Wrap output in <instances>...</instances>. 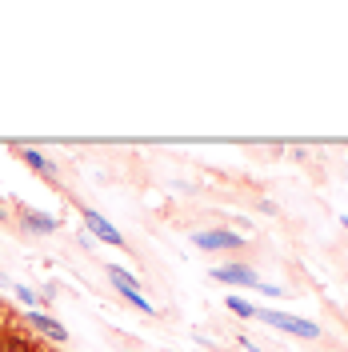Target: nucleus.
Listing matches in <instances>:
<instances>
[{"instance_id": "f257e3e1", "label": "nucleus", "mask_w": 348, "mask_h": 352, "mask_svg": "<svg viewBox=\"0 0 348 352\" xmlns=\"http://www.w3.org/2000/svg\"><path fill=\"white\" fill-rule=\"evenodd\" d=\"M252 320H264V324H272V329L281 332H292V336H305V340H316L320 329L312 324V320H301V316H284V312H272V308H257V316Z\"/></svg>"}, {"instance_id": "9d476101", "label": "nucleus", "mask_w": 348, "mask_h": 352, "mask_svg": "<svg viewBox=\"0 0 348 352\" xmlns=\"http://www.w3.org/2000/svg\"><path fill=\"white\" fill-rule=\"evenodd\" d=\"M224 305L232 308V312H237V316H244V320H252V316H257V308L248 305V300H240V296H228V300H224Z\"/></svg>"}, {"instance_id": "423d86ee", "label": "nucleus", "mask_w": 348, "mask_h": 352, "mask_svg": "<svg viewBox=\"0 0 348 352\" xmlns=\"http://www.w3.org/2000/svg\"><path fill=\"white\" fill-rule=\"evenodd\" d=\"M28 324H32V329H41L44 336H52V340H68L65 324H56V320H52V316H44V312H28Z\"/></svg>"}, {"instance_id": "ddd939ff", "label": "nucleus", "mask_w": 348, "mask_h": 352, "mask_svg": "<svg viewBox=\"0 0 348 352\" xmlns=\"http://www.w3.org/2000/svg\"><path fill=\"white\" fill-rule=\"evenodd\" d=\"M0 220H4V200H0Z\"/></svg>"}, {"instance_id": "6e6552de", "label": "nucleus", "mask_w": 348, "mask_h": 352, "mask_svg": "<svg viewBox=\"0 0 348 352\" xmlns=\"http://www.w3.org/2000/svg\"><path fill=\"white\" fill-rule=\"evenodd\" d=\"M0 352H36V344H32L28 336H17V332H8V336H0Z\"/></svg>"}, {"instance_id": "39448f33", "label": "nucleus", "mask_w": 348, "mask_h": 352, "mask_svg": "<svg viewBox=\"0 0 348 352\" xmlns=\"http://www.w3.org/2000/svg\"><path fill=\"white\" fill-rule=\"evenodd\" d=\"M24 228H28V232H41V236H48V232H56V228H61V220H52L48 212H32V208H28V212H24Z\"/></svg>"}, {"instance_id": "0eeeda50", "label": "nucleus", "mask_w": 348, "mask_h": 352, "mask_svg": "<svg viewBox=\"0 0 348 352\" xmlns=\"http://www.w3.org/2000/svg\"><path fill=\"white\" fill-rule=\"evenodd\" d=\"M109 280L116 285V292H140V280L132 272H124L120 264H109Z\"/></svg>"}, {"instance_id": "1a4fd4ad", "label": "nucleus", "mask_w": 348, "mask_h": 352, "mask_svg": "<svg viewBox=\"0 0 348 352\" xmlns=\"http://www.w3.org/2000/svg\"><path fill=\"white\" fill-rule=\"evenodd\" d=\"M24 164H28V168H36V173H44V176H52V173H56V168H52V164H48V160H44L41 153H32V148L24 153Z\"/></svg>"}, {"instance_id": "9b49d317", "label": "nucleus", "mask_w": 348, "mask_h": 352, "mask_svg": "<svg viewBox=\"0 0 348 352\" xmlns=\"http://www.w3.org/2000/svg\"><path fill=\"white\" fill-rule=\"evenodd\" d=\"M120 296H124L129 305H136V308H140V312H153V305H149V300H144L140 292H120Z\"/></svg>"}, {"instance_id": "20e7f679", "label": "nucleus", "mask_w": 348, "mask_h": 352, "mask_svg": "<svg viewBox=\"0 0 348 352\" xmlns=\"http://www.w3.org/2000/svg\"><path fill=\"white\" fill-rule=\"evenodd\" d=\"M85 220H88V232L96 236V241H105V244H112V248H124V236L112 228L109 220L100 217V212H85Z\"/></svg>"}, {"instance_id": "7ed1b4c3", "label": "nucleus", "mask_w": 348, "mask_h": 352, "mask_svg": "<svg viewBox=\"0 0 348 352\" xmlns=\"http://www.w3.org/2000/svg\"><path fill=\"white\" fill-rule=\"evenodd\" d=\"M193 241L200 244V248H240V244H244V236L228 232V228H208V232H196Z\"/></svg>"}, {"instance_id": "f8f14e48", "label": "nucleus", "mask_w": 348, "mask_h": 352, "mask_svg": "<svg viewBox=\"0 0 348 352\" xmlns=\"http://www.w3.org/2000/svg\"><path fill=\"white\" fill-rule=\"evenodd\" d=\"M17 296H21L24 305H36V296H32V292H28V288H24V285H17Z\"/></svg>"}, {"instance_id": "f03ea898", "label": "nucleus", "mask_w": 348, "mask_h": 352, "mask_svg": "<svg viewBox=\"0 0 348 352\" xmlns=\"http://www.w3.org/2000/svg\"><path fill=\"white\" fill-rule=\"evenodd\" d=\"M213 280H220V285H244V288H257L261 280H257V272L248 268V264H220V268H213L208 272Z\"/></svg>"}]
</instances>
